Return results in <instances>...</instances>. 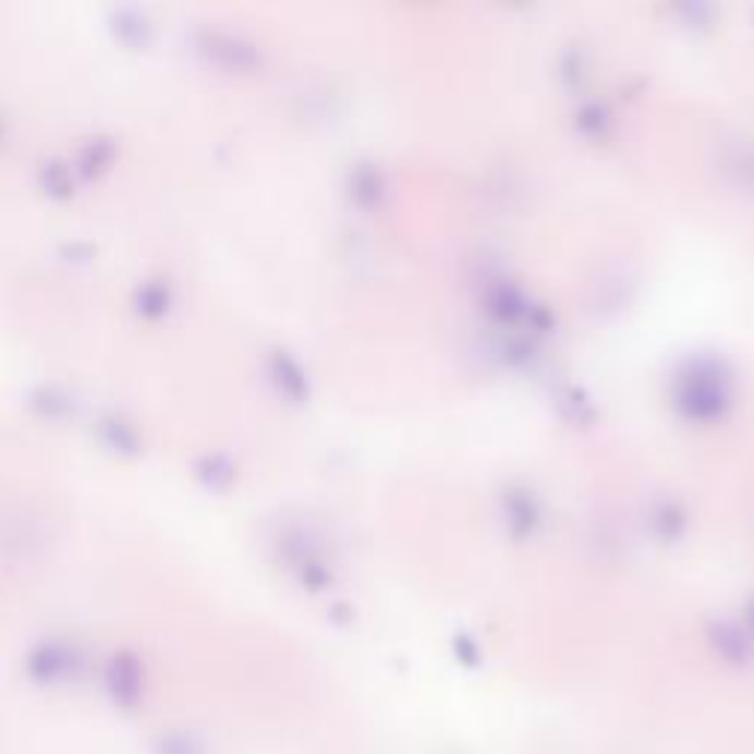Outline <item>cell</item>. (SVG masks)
<instances>
[{
	"mask_svg": "<svg viewBox=\"0 0 754 754\" xmlns=\"http://www.w3.org/2000/svg\"><path fill=\"white\" fill-rule=\"evenodd\" d=\"M83 669V655L77 645L62 640H41L24 664V672L36 686H62L74 681Z\"/></svg>",
	"mask_w": 754,
	"mask_h": 754,
	"instance_id": "1",
	"label": "cell"
},
{
	"mask_svg": "<svg viewBox=\"0 0 754 754\" xmlns=\"http://www.w3.org/2000/svg\"><path fill=\"white\" fill-rule=\"evenodd\" d=\"M154 754H207V745L192 731H169L154 743Z\"/></svg>",
	"mask_w": 754,
	"mask_h": 754,
	"instance_id": "3",
	"label": "cell"
},
{
	"mask_svg": "<svg viewBox=\"0 0 754 754\" xmlns=\"http://www.w3.org/2000/svg\"><path fill=\"white\" fill-rule=\"evenodd\" d=\"M104 690L110 695L112 705L124 714L139 710L142 702H145V690H148V676H145L142 657L130 648L115 652L104 669Z\"/></svg>",
	"mask_w": 754,
	"mask_h": 754,
	"instance_id": "2",
	"label": "cell"
}]
</instances>
